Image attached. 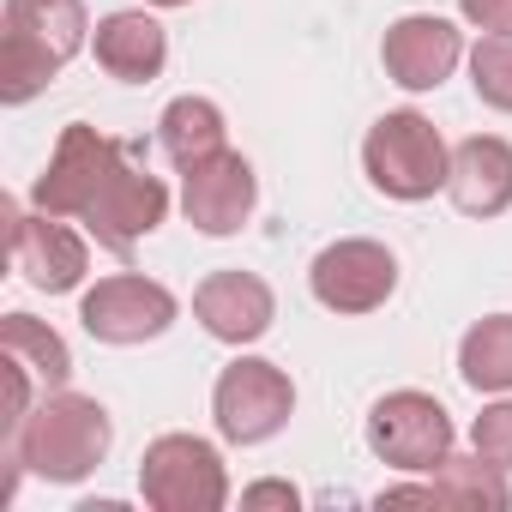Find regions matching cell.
Segmentation results:
<instances>
[{
    "label": "cell",
    "mask_w": 512,
    "mask_h": 512,
    "mask_svg": "<svg viewBox=\"0 0 512 512\" xmlns=\"http://www.w3.org/2000/svg\"><path fill=\"white\" fill-rule=\"evenodd\" d=\"M446 193L464 217H500L512 205V145L494 133H470L464 145H452Z\"/></svg>",
    "instance_id": "2e32d148"
},
{
    "label": "cell",
    "mask_w": 512,
    "mask_h": 512,
    "mask_svg": "<svg viewBox=\"0 0 512 512\" xmlns=\"http://www.w3.org/2000/svg\"><path fill=\"white\" fill-rule=\"evenodd\" d=\"M193 320L217 338V344H260L278 320V296L260 272H211L199 290H193Z\"/></svg>",
    "instance_id": "5bb4252c"
},
{
    "label": "cell",
    "mask_w": 512,
    "mask_h": 512,
    "mask_svg": "<svg viewBox=\"0 0 512 512\" xmlns=\"http://www.w3.org/2000/svg\"><path fill=\"white\" fill-rule=\"evenodd\" d=\"M169 217V187L139 163V145H127V157L109 169V181L97 187V199L85 205V229L97 235V247H109V253H121V260H127V253L157 229Z\"/></svg>",
    "instance_id": "ba28073f"
},
{
    "label": "cell",
    "mask_w": 512,
    "mask_h": 512,
    "mask_svg": "<svg viewBox=\"0 0 512 512\" xmlns=\"http://www.w3.org/2000/svg\"><path fill=\"white\" fill-rule=\"evenodd\" d=\"M157 145H163V157L175 169H193V163L229 151V121H223V109L211 97H175L163 109V121H157Z\"/></svg>",
    "instance_id": "e0dca14e"
},
{
    "label": "cell",
    "mask_w": 512,
    "mask_h": 512,
    "mask_svg": "<svg viewBox=\"0 0 512 512\" xmlns=\"http://www.w3.org/2000/svg\"><path fill=\"white\" fill-rule=\"evenodd\" d=\"M139 494L151 512H223L229 506L223 452L199 434H157L139 458Z\"/></svg>",
    "instance_id": "277c9868"
},
{
    "label": "cell",
    "mask_w": 512,
    "mask_h": 512,
    "mask_svg": "<svg viewBox=\"0 0 512 512\" xmlns=\"http://www.w3.org/2000/svg\"><path fill=\"white\" fill-rule=\"evenodd\" d=\"M368 452L404 476H434L452 458V416L434 392H386L368 410Z\"/></svg>",
    "instance_id": "8992f818"
},
{
    "label": "cell",
    "mask_w": 512,
    "mask_h": 512,
    "mask_svg": "<svg viewBox=\"0 0 512 512\" xmlns=\"http://www.w3.org/2000/svg\"><path fill=\"white\" fill-rule=\"evenodd\" d=\"M308 290L326 314H374L392 302L398 290V260L386 241H368V235H344L332 247L314 253L308 266Z\"/></svg>",
    "instance_id": "52a82bcc"
},
{
    "label": "cell",
    "mask_w": 512,
    "mask_h": 512,
    "mask_svg": "<svg viewBox=\"0 0 512 512\" xmlns=\"http://www.w3.org/2000/svg\"><path fill=\"white\" fill-rule=\"evenodd\" d=\"M91 55L121 85H151L169 67V31L151 13H109L91 31Z\"/></svg>",
    "instance_id": "9a60e30c"
},
{
    "label": "cell",
    "mask_w": 512,
    "mask_h": 512,
    "mask_svg": "<svg viewBox=\"0 0 512 512\" xmlns=\"http://www.w3.org/2000/svg\"><path fill=\"white\" fill-rule=\"evenodd\" d=\"M7 223H13V260H19V272H25L31 290L67 296V290L85 284L91 247H85V235H79L67 217H55V211H31V217H25V211L7 199Z\"/></svg>",
    "instance_id": "8fae6325"
},
{
    "label": "cell",
    "mask_w": 512,
    "mask_h": 512,
    "mask_svg": "<svg viewBox=\"0 0 512 512\" xmlns=\"http://www.w3.org/2000/svg\"><path fill=\"white\" fill-rule=\"evenodd\" d=\"M121 157H127V139H109V133H97L85 121L61 127V139L49 151V169L31 187V205L55 211V217H85V205L97 199V187L109 181V169Z\"/></svg>",
    "instance_id": "30bf717a"
},
{
    "label": "cell",
    "mask_w": 512,
    "mask_h": 512,
    "mask_svg": "<svg viewBox=\"0 0 512 512\" xmlns=\"http://www.w3.org/2000/svg\"><path fill=\"white\" fill-rule=\"evenodd\" d=\"M181 302L175 290H163L157 278H139V272H115V278H97L79 302V326L97 338V344H151L175 326Z\"/></svg>",
    "instance_id": "9c48e42d"
},
{
    "label": "cell",
    "mask_w": 512,
    "mask_h": 512,
    "mask_svg": "<svg viewBox=\"0 0 512 512\" xmlns=\"http://www.w3.org/2000/svg\"><path fill=\"white\" fill-rule=\"evenodd\" d=\"M470 452L500 464V470H512V398L482 404V416L470 422Z\"/></svg>",
    "instance_id": "7402d4cb"
},
{
    "label": "cell",
    "mask_w": 512,
    "mask_h": 512,
    "mask_svg": "<svg viewBox=\"0 0 512 512\" xmlns=\"http://www.w3.org/2000/svg\"><path fill=\"white\" fill-rule=\"evenodd\" d=\"M0 350L19 356V362L43 380V392H61V386L73 380V350H67V338H61L55 326L31 320V314H7V320H0Z\"/></svg>",
    "instance_id": "d6986e66"
},
{
    "label": "cell",
    "mask_w": 512,
    "mask_h": 512,
    "mask_svg": "<svg viewBox=\"0 0 512 512\" xmlns=\"http://www.w3.org/2000/svg\"><path fill=\"white\" fill-rule=\"evenodd\" d=\"M115 446L109 410L85 392H43V404L7 434L13 452V476H43V482H85Z\"/></svg>",
    "instance_id": "6da1fadb"
},
{
    "label": "cell",
    "mask_w": 512,
    "mask_h": 512,
    "mask_svg": "<svg viewBox=\"0 0 512 512\" xmlns=\"http://www.w3.org/2000/svg\"><path fill=\"white\" fill-rule=\"evenodd\" d=\"M241 506H284V512H296L302 494L290 482H253V488H241Z\"/></svg>",
    "instance_id": "cb8c5ba5"
},
{
    "label": "cell",
    "mask_w": 512,
    "mask_h": 512,
    "mask_svg": "<svg viewBox=\"0 0 512 512\" xmlns=\"http://www.w3.org/2000/svg\"><path fill=\"white\" fill-rule=\"evenodd\" d=\"M145 7H187V0H145Z\"/></svg>",
    "instance_id": "d4e9b609"
},
{
    "label": "cell",
    "mask_w": 512,
    "mask_h": 512,
    "mask_svg": "<svg viewBox=\"0 0 512 512\" xmlns=\"http://www.w3.org/2000/svg\"><path fill=\"white\" fill-rule=\"evenodd\" d=\"M211 416L229 446H266L296 416V380L266 356H235L211 386Z\"/></svg>",
    "instance_id": "5b68a950"
},
{
    "label": "cell",
    "mask_w": 512,
    "mask_h": 512,
    "mask_svg": "<svg viewBox=\"0 0 512 512\" xmlns=\"http://www.w3.org/2000/svg\"><path fill=\"white\" fill-rule=\"evenodd\" d=\"M458 61H464V31L434 13H404L380 37V67L404 91H440L458 73Z\"/></svg>",
    "instance_id": "7c38bea8"
},
{
    "label": "cell",
    "mask_w": 512,
    "mask_h": 512,
    "mask_svg": "<svg viewBox=\"0 0 512 512\" xmlns=\"http://www.w3.org/2000/svg\"><path fill=\"white\" fill-rule=\"evenodd\" d=\"M91 43L79 0H7L0 13V97L13 109L49 91V79Z\"/></svg>",
    "instance_id": "7a4b0ae2"
},
{
    "label": "cell",
    "mask_w": 512,
    "mask_h": 512,
    "mask_svg": "<svg viewBox=\"0 0 512 512\" xmlns=\"http://www.w3.org/2000/svg\"><path fill=\"white\" fill-rule=\"evenodd\" d=\"M362 169L374 181V193L398 199V205H422L452 181V151L440 139V127L416 109H392L368 127L362 139Z\"/></svg>",
    "instance_id": "3957f363"
},
{
    "label": "cell",
    "mask_w": 512,
    "mask_h": 512,
    "mask_svg": "<svg viewBox=\"0 0 512 512\" xmlns=\"http://www.w3.org/2000/svg\"><path fill=\"white\" fill-rule=\"evenodd\" d=\"M458 13L476 31H512V0H458Z\"/></svg>",
    "instance_id": "603a6c76"
},
{
    "label": "cell",
    "mask_w": 512,
    "mask_h": 512,
    "mask_svg": "<svg viewBox=\"0 0 512 512\" xmlns=\"http://www.w3.org/2000/svg\"><path fill=\"white\" fill-rule=\"evenodd\" d=\"M260 205V175L241 151H217L193 169H181V211L199 235H235Z\"/></svg>",
    "instance_id": "4fadbf2b"
},
{
    "label": "cell",
    "mask_w": 512,
    "mask_h": 512,
    "mask_svg": "<svg viewBox=\"0 0 512 512\" xmlns=\"http://www.w3.org/2000/svg\"><path fill=\"white\" fill-rule=\"evenodd\" d=\"M470 85L488 109L512 115V31H482L470 49Z\"/></svg>",
    "instance_id": "44dd1931"
},
{
    "label": "cell",
    "mask_w": 512,
    "mask_h": 512,
    "mask_svg": "<svg viewBox=\"0 0 512 512\" xmlns=\"http://www.w3.org/2000/svg\"><path fill=\"white\" fill-rule=\"evenodd\" d=\"M434 488H440V500L446 506H512V482H506V470L500 464H488V458H446L440 470H434Z\"/></svg>",
    "instance_id": "ffe728a7"
},
{
    "label": "cell",
    "mask_w": 512,
    "mask_h": 512,
    "mask_svg": "<svg viewBox=\"0 0 512 512\" xmlns=\"http://www.w3.org/2000/svg\"><path fill=\"white\" fill-rule=\"evenodd\" d=\"M458 374L470 392H488V398L512 392V314H488L458 338Z\"/></svg>",
    "instance_id": "ac0fdd59"
}]
</instances>
